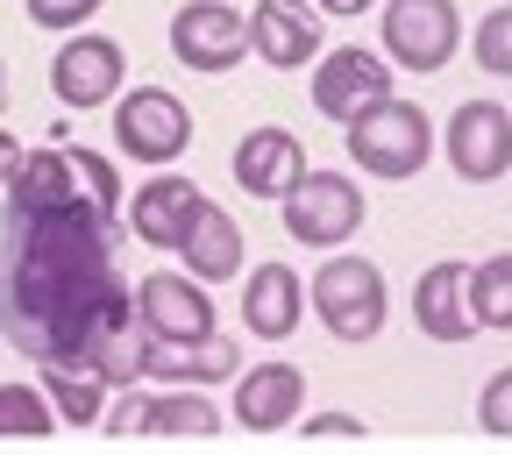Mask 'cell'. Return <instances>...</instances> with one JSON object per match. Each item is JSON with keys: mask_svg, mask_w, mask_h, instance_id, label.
<instances>
[{"mask_svg": "<svg viewBox=\"0 0 512 455\" xmlns=\"http://www.w3.org/2000/svg\"><path fill=\"white\" fill-rule=\"evenodd\" d=\"M470 313H477V328L512 335V249L470 264Z\"/></svg>", "mask_w": 512, "mask_h": 455, "instance_id": "603a6c76", "label": "cell"}, {"mask_svg": "<svg viewBox=\"0 0 512 455\" xmlns=\"http://www.w3.org/2000/svg\"><path fill=\"white\" fill-rule=\"evenodd\" d=\"M249 57H264L271 72H299L320 57V8L306 0H256L249 8Z\"/></svg>", "mask_w": 512, "mask_h": 455, "instance_id": "5bb4252c", "label": "cell"}, {"mask_svg": "<svg viewBox=\"0 0 512 455\" xmlns=\"http://www.w3.org/2000/svg\"><path fill=\"white\" fill-rule=\"evenodd\" d=\"M285 235L292 242H306V249H342L356 228H363V192H356V178L349 171H299V185L285 192Z\"/></svg>", "mask_w": 512, "mask_h": 455, "instance_id": "5b68a950", "label": "cell"}, {"mask_svg": "<svg viewBox=\"0 0 512 455\" xmlns=\"http://www.w3.org/2000/svg\"><path fill=\"white\" fill-rule=\"evenodd\" d=\"M136 328V292L114 271V214L86 192L50 214H8L0 235V335L29 363H79Z\"/></svg>", "mask_w": 512, "mask_h": 455, "instance_id": "6da1fadb", "label": "cell"}, {"mask_svg": "<svg viewBox=\"0 0 512 455\" xmlns=\"http://www.w3.org/2000/svg\"><path fill=\"white\" fill-rule=\"evenodd\" d=\"M136 320H143V335H164V342H200V335L221 328L214 299L200 292L192 271H150L136 285Z\"/></svg>", "mask_w": 512, "mask_h": 455, "instance_id": "8fae6325", "label": "cell"}, {"mask_svg": "<svg viewBox=\"0 0 512 455\" xmlns=\"http://www.w3.org/2000/svg\"><path fill=\"white\" fill-rule=\"evenodd\" d=\"M349 128V164L356 171H370V178H413V171H427V157H434V121H427V107H413V100H399V93H384V100H370L356 121H342Z\"/></svg>", "mask_w": 512, "mask_h": 455, "instance_id": "7a4b0ae2", "label": "cell"}, {"mask_svg": "<svg viewBox=\"0 0 512 455\" xmlns=\"http://www.w3.org/2000/svg\"><path fill=\"white\" fill-rule=\"evenodd\" d=\"M413 328L427 342H470L477 335V313H470V264L441 256V264L420 271L413 285Z\"/></svg>", "mask_w": 512, "mask_h": 455, "instance_id": "e0dca14e", "label": "cell"}, {"mask_svg": "<svg viewBox=\"0 0 512 455\" xmlns=\"http://www.w3.org/2000/svg\"><path fill=\"white\" fill-rule=\"evenodd\" d=\"M22 8H29V22H36V29L72 36V29H86V22L107 8V0H22Z\"/></svg>", "mask_w": 512, "mask_h": 455, "instance_id": "83f0119b", "label": "cell"}, {"mask_svg": "<svg viewBox=\"0 0 512 455\" xmlns=\"http://www.w3.org/2000/svg\"><path fill=\"white\" fill-rule=\"evenodd\" d=\"M200 207H207V192L192 185L185 171H164V164H157V178L136 185V200H128V235L150 242V249H178L185 228L200 221Z\"/></svg>", "mask_w": 512, "mask_h": 455, "instance_id": "7c38bea8", "label": "cell"}, {"mask_svg": "<svg viewBox=\"0 0 512 455\" xmlns=\"http://www.w3.org/2000/svg\"><path fill=\"white\" fill-rule=\"evenodd\" d=\"M0 114H8V64H0Z\"/></svg>", "mask_w": 512, "mask_h": 455, "instance_id": "1f68e13d", "label": "cell"}, {"mask_svg": "<svg viewBox=\"0 0 512 455\" xmlns=\"http://www.w3.org/2000/svg\"><path fill=\"white\" fill-rule=\"evenodd\" d=\"M463 43V15L456 0H384V57L399 72H441Z\"/></svg>", "mask_w": 512, "mask_h": 455, "instance_id": "8992f818", "label": "cell"}, {"mask_svg": "<svg viewBox=\"0 0 512 455\" xmlns=\"http://www.w3.org/2000/svg\"><path fill=\"white\" fill-rule=\"evenodd\" d=\"M477 427L498 434V441H512V363H505L498 377H484V392H477Z\"/></svg>", "mask_w": 512, "mask_h": 455, "instance_id": "4316f807", "label": "cell"}, {"mask_svg": "<svg viewBox=\"0 0 512 455\" xmlns=\"http://www.w3.org/2000/svg\"><path fill=\"white\" fill-rule=\"evenodd\" d=\"M121 79H128V50H121L114 36L72 29V36H64V50L50 57V93H57V107H72V114L114 107Z\"/></svg>", "mask_w": 512, "mask_h": 455, "instance_id": "52a82bcc", "label": "cell"}, {"mask_svg": "<svg viewBox=\"0 0 512 455\" xmlns=\"http://www.w3.org/2000/svg\"><path fill=\"white\" fill-rule=\"evenodd\" d=\"M171 57L185 72H235L249 57V15H235L228 0H185L171 15Z\"/></svg>", "mask_w": 512, "mask_h": 455, "instance_id": "ba28073f", "label": "cell"}, {"mask_svg": "<svg viewBox=\"0 0 512 455\" xmlns=\"http://www.w3.org/2000/svg\"><path fill=\"white\" fill-rule=\"evenodd\" d=\"M470 50H477V64H484L491 79H512V8H491V15L477 22Z\"/></svg>", "mask_w": 512, "mask_h": 455, "instance_id": "484cf974", "label": "cell"}, {"mask_svg": "<svg viewBox=\"0 0 512 455\" xmlns=\"http://www.w3.org/2000/svg\"><path fill=\"white\" fill-rule=\"evenodd\" d=\"M448 164H456L463 185H491L512 171V107L498 100H463L456 114H448Z\"/></svg>", "mask_w": 512, "mask_h": 455, "instance_id": "9c48e42d", "label": "cell"}, {"mask_svg": "<svg viewBox=\"0 0 512 455\" xmlns=\"http://www.w3.org/2000/svg\"><path fill=\"white\" fill-rule=\"evenodd\" d=\"M299 427H306L313 441H328V434H335V441H356V434H363L356 413H299Z\"/></svg>", "mask_w": 512, "mask_h": 455, "instance_id": "f1b7e54d", "label": "cell"}, {"mask_svg": "<svg viewBox=\"0 0 512 455\" xmlns=\"http://www.w3.org/2000/svg\"><path fill=\"white\" fill-rule=\"evenodd\" d=\"M228 171H235V185L249 192V200H285V192L299 185V171H306V143L292 136V128H249V136L235 143V157H228Z\"/></svg>", "mask_w": 512, "mask_h": 455, "instance_id": "9a60e30c", "label": "cell"}, {"mask_svg": "<svg viewBox=\"0 0 512 455\" xmlns=\"http://www.w3.org/2000/svg\"><path fill=\"white\" fill-rule=\"evenodd\" d=\"M43 392L64 427H100V413H107V377L79 370V363H43Z\"/></svg>", "mask_w": 512, "mask_h": 455, "instance_id": "7402d4cb", "label": "cell"}, {"mask_svg": "<svg viewBox=\"0 0 512 455\" xmlns=\"http://www.w3.org/2000/svg\"><path fill=\"white\" fill-rule=\"evenodd\" d=\"M299 313H306V278L292 264H256L249 271V285H242V328L256 342H292Z\"/></svg>", "mask_w": 512, "mask_h": 455, "instance_id": "ac0fdd59", "label": "cell"}, {"mask_svg": "<svg viewBox=\"0 0 512 455\" xmlns=\"http://www.w3.org/2000/svg\"><path fill=\"white\" fill-rule=\"evenodd\" d=\"M392 93V57H377V50H328V57H313V107L328 114V121H356L370 100Z\"/></svg>", "mask_w": 512, "mask_h": 455, "instance_id": "30bf717a", "label": "cell"}, {"mask_svg": "<svg viewBox=\"0 0 512 455\" xmlns=\"http://www.w3.org/2000/svg\"><path fill=\"white\" fill-rule=\"evenodd\" d=\"M15 164H22V143L0 128V192H8V178H15Z\"/></svg>", "mask_w": 512, "mask_h": 455, "instance_id": "f546056e", "label": "cell"}, {"mask_svg": "<svg viewBox=\"0 0 512 455\" xmlns=\"http://www.w3.org/2000/svg\"><path fill=\"white\" fill-rule=\"evenodd\" d=\"M299 406H306V370H299V363L235 370V427L278 434V427H299Z\"/></svg>", "mask_w": 512, "mask_h": 455, "instance_id": "2e32d148", "label": "cell"}, {"mask_svg": "<svg viewBox=\"0 0 512 455\" xmlns=\"http://www.w3.org/2000/svg\"><path fill=\"white\" fill-rule=\"evenodd\" d=\"M64 150H72V171H79V192H86V200L100 207V214H114L121 221V171L100 157V150H79V143H64Z\"/></svg>", "mask_w": 512, "mask_h": 455, "instance_id": "d4e9b609", "label": "cell"}, {"mask_svg": "<svg viewBox=\"0 0 512 455\" xmlns=\"http://www.w3.org/2000/svg\"><path fill=\"white\" fill-rule=\"evenodd\" d=\"M143 434L207 441V434H221V406L207 399V384H164V392H143Z\"/></svg>", "mask_w": 512, "mask_h": 455, "instance_id": "44dd1931", "label": "cell"}, {"mask_svg": "<svg viewBox=\"0 0 512 455\" xmlns=\"http://www.w3.org/2000/svg\"><path fill=\"white\" fill-rule=\"evenodd\" d=\"M306 299H313L320 328H328L335 342H377L384 335V313H392V299H384V271L370 264V256H349V249L320 256V271L306 278Z\"/></svg>", "mask_w": 512, "mask_h": 455, "instance_id": "3957f363", "label": "cell"}, {"mask_svg": "<svg viewBox=\"0 0 512 455\" xmlns=\"http://www.w3.org/2000/svg\"><path fill=\"white\" fill-rule=\"evenodd\" d=\"M178 264L200 278V285H228V278L242 271V228H235V214H221V207L207 200L200 221H192L185 242H178Z\"/></svg>", "mask_w": 512, "mask_h": 455, "instance_id": "ffe728a7", "label": "cell"}, {"mask_svg": "<svg viewBox=\"0 0 512 455\" xmlns=\"http://www.w3.org/2000/svg\"><path fill=\"white\" fill-rule=\"evenodd\" d=\"M242 370V342H228L221 328L200 335V342H164V335H143V384H228Z\"/></svg>", "mask_w": 512, "mask_h": 455, "instance_id": "4fadbf2b", "label": "cell"}, {"mask_svg": "<svg viewBox=\"0 0 512 455\" xmlns=\"http://www.w3.org/2000/svg\"><path fill=\"white\" fill-rule=\"evenodd\" d=\"M313 8H320V15H342V22H349V15H370L377 0H313Z\"/></svg>", "mask_w": 512, "mask_h": 455, "instance_id": "4dcf8cb0", "label": "cell"}, {"mask_svg": "<svg viewBox=\"0 0 512 455\" xmlns=\"http://www.w3.org/2000/svg\"><path fill=\"white\" fill-rule=\"evenodd\" d=\"M114 143L128 164H178L192 150V107L164 86H121L114 93Z\"/></svg>", "mask_w": 512, "mask_h": 455, "instance_id": "277c9868", "label": "cell"}, {"mask_svg": "<svg viewBox=\"0 0 512 455\" xmlns=\"http://www.w3.org/2000/svg\"><path fill=\"white\" fill-rule=\"evenodd\" d=\"M0 434H15V441L57 434V406L43 384H0Z\"/></svg>", "mask_w": 512, "mask_h": 455, "instance_id": "cb8c5ba5", "label": "cell"}, {"mask_svg": "<svg viewBox=\"0 0 512 455\" xmlns=\"http://www.w3.org/2000/svg\"><path fill=\"white\" fill-rule=\"evenodd\" d=\"M79 200V171L72 150H22L15 178H8V214H50V207H72Z\"/></svg>", "mask_w": 512, "mask_h": 455, "instance_id": "d6986e66", "label": "cell"}]
</instances>
